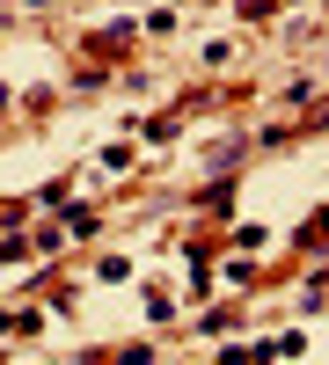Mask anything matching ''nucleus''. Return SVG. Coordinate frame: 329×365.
Here are the masks:
<instances>
[{
	"label": "nucleus",
	"mask_w": 329,
	"mask_h": 365,
	"mask_svg": "<svg viewBox=\"0 0 329 365\" xmlns=\"http://www.w3.org/2000/svg\"><path fill=\"white\" fill-rule=\"evenodd\" d=\"M308 241H315V249L329 241V212H315V227H308Z\"/></svg>",
	"instance_id": "1"
},
{
	"label": "nucleus",
	"mask_w": 329,
	"mask_h": 365,
	"mask_svg": "<svg viewBox=\"0 0 329 365\" xmlns=\"http://www.w3.org/2000/svg\"><path fill=\"white\" fill-rule=\"evenodd\" d=\"M0 103H8V88H0Z\"/></svg>",
	"instance_id": "2"
}]
</instances>
